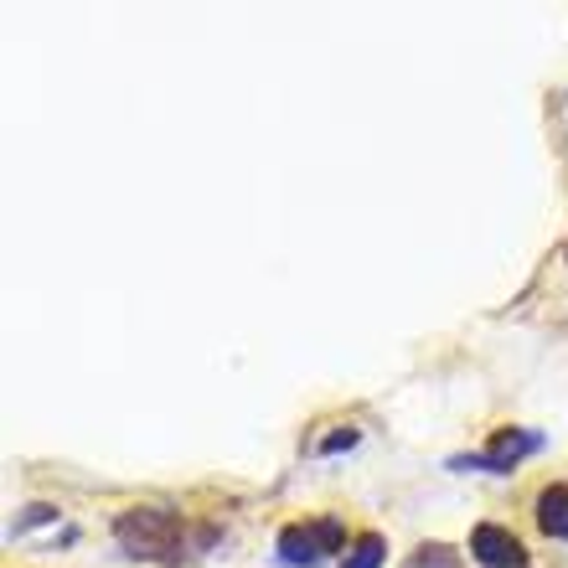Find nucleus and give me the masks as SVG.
Returning <instances> with one entry per match:
<instances>
[{
	"label": "nucleus",
	"instance_id": "f257e3e1",
	"mask_svg": "<svg viewBox=\"0 0 568 568\" xmlns=\"http://www.w3.org/2000/svg\"><path fill=\"white\" fill-rule=\"evenodd\" d=\"M114 537L130 558L145 564H182L186 553V522L166 506H130L114 517Z\"/></svg>",
	"mask_w": 568,
	"mask_h": 568
},
{
	"label": "nucleus",
	"instance_id": "f03ea898",
	"mask_svg": "<svg viewBox=\"0 0 568 568\" xmlns=\"http://www.w3.org/2000/svg\"><path fill=\"white\" fill-rule=\"evenodd\" d=\"M537 450H543V435H533V429H502L481 455H455L450 470H491V476H506V470H517L522 455H537Z\"/></svg>",
	"mask_w": 568,
	"mask_h": 568
},
{
	"label": "nucleus",
	"instance_id": "7ed1b4c3",
	"mask_svg": "<svg viewBox=\"0 0 568 568\" xmlns=\"http://www.w3.org/2000/svg\"><path fill=\"white\" fill-rule=\"evenodd\" d=\"M470 553H476L485 568H522V564H527L522 537L506 533V527H496V522H481V527L470 533Z\"/></svg>",
	"mask_w": 568,
	"mask_h": 568
},
{
	"label": "nucleus",
	"instance_id": "20e7f679",
	"mask_svg": "<svg viewBox=\"0 0 568 568\" xmlns=\"http://www.w3.org/2000/svg\"><path fill=\"white\" fill-rule=\"evenodd\" d=\"M280 558L290 568H316L320 558H326V548H320V537L310 522H290L280 533Z\"/></svg>",
	"mask_w": 568,
	"mask_h": 568
},
{
	"label": "nucleus",
	"instance_id": "39448f33",
	"mask_svg": "<svg viewBox=\"0 0 568 568\" xmlns=\"http://www.w3.org/2000/svg\"><path fill=\"white\" fill-rule=\"evenodd\" d=\"M537 527L568 543V485H543L537 491Z\"/></svg>",
	"mask_w": 568,
	"mask_h": 568
},
{
	"label": "nucleus",
	"instance_id": "423d86ee",
	"mask_svg": "<svg viewBox=\"0 0 568 568\" xmlns=\"http://www.w3.org/2000/svg\"><path fill=\"white\" fill-rule=\"evenodd\" d=\"M383 558H387L383 533H362L357 543H351L347 558H341V568H383Z\"/></svg>",
	"mask_w": 568,
	"mask_h": 568
},
{
	"label": "nucleus",
	"instance_id": "0eeeda50",
	"mask_svg": "<svg viewBox=\"0 0 568 568\" xmlns=\"http://www.w3.org/2000/svg\"><path fill=\"white\" fill-rule=\"evenodd\" d=\"M403 568H466V564H460V553L445 548V543H424L418 553H408Z\"/></svg>",
	"mask_w": 568,
	"mask_h": 568
},
{
	"label": "nucleus",
	"instance_id": "6e6552de",
	"mask_svg": "<svg viewBox=\"0 0 568 568\" xmlns=\"http://www.w3.org/2000/svg\"><path fill=\"white\" fill-rule=\"evenodd\" d=\"M310 527H316V537H320V548H326V553H341V548H347V527H341L336 517H316Z\"/></svg>",
	"mask_w": 568,
	"mask_h": 568
},
{
	"label": "nucleus",
	"instance_id": "1a4fd4ad",
	"mask_svg": "<svg viewBox=\"0 0 568 568\" xmlns=\"http://www.w3.org/2000/svg\"><path fill=\"white\" fill-rule=\"evenodd\" d=\"M351 445H357V429H351V424H347V429H336V435H326V439H320L316 450H320V455H341V450H351Z\"/></svg>",
	"mask_w": 568,
	"mask_h": 568
}]
</instances>
